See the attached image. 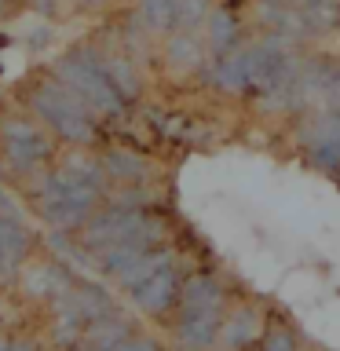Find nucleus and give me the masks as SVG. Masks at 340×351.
I'll return each mask as SVG.
<instances>
[{
    "label": "nucleus",
    "mask_w": 340,
    "mask_h": 351,
    "mask_svg": "<svg viewBox=\"0 0 340 351\" xmlns=\"http://www.w3.org/2000/svg\"><path fill=\"white\" fill-rule=\"evenodd\" d=\"M26 191L44 223L59 234H73L103 208L110 180L99 154H88V147H73L62 158H55L33 183H26Z\"/></svg>",
    "instance_id": "obj_1"
},
{
    "label": "nucleus",
    "mask_w": 340,
    "mask_h": 351,
    "mask_svg": "<svg viewBox=\"0 0 340 351\" xmlns=\"http://www.w3.org/2000/svg\"><path fill=\"white\" fill-rule=\"evenodd\" d=\"M22 106L66 147H95L99 117L51 70H37L22 84Z\"/></svg>",
    "instance_id": "obj_2"
},
{
    "label": "nucleus",
    "mask_w": 340,
    "mask_h": 351,
    "mask_svg": "<svg viewBox=\"0 0 340 351\" xmlns=\"http://www.w3.org/2000/svg\"><path fill=\"white\" fill-rule=\"evenodd\" d=\"M227 315V293L219 274L194 271L183 278L180 304L172 311V337L183 351H212L219 322Z\"/></svg>",
    "instance_id": "obj_3"
},
{
    "label": "nucleus",
    "mask_w": 340,
    "mask_h": 351,
    "mask_svg": "<svg viewBox=\"0 0 340 351\" xmlns=\"http://www.w3.org/2000/svg\"><path fill=\"white\" fill-rule=\"evenodd\" d=\"M59 158V139L29 110L0 114V169L11 180H37Z\"/></svg>",
    "instance_id": "obj_4"
},
{
    "label": "nucleus",
    "mask_w": 340,
    "mask_h": 351,
    "mask_svg": "<svg viewBox=\"0 0 340 351\" xmlns=\"http://www.w3.org/2000/svg\"><path fill=\"white\" fill-rule=\"evenodd\" d=\"M48 70L59 77V81L70 88V92L81 99V103L92 110L99 121H110V117H125L128 110V99L114 88V81L106 77V70L99 66V55L92 44H77V48L62 51Z\"/></svg>",
    "instance_id": "obj_5"
},
{
    "label": "nucleus",
    "mask_w": 340,
    "mask_h": 351,
    "mask_svg": "<svg viewBox=\"0 0 340 351\" xmlns=\"http://www.w3.org/2000/svg\"><path fill=\"white\" fill-rule=\"evenodd\" d=\"M183 278H186V274L180 271V256H175V260L165 263V267L154 271L150 278H143L136 289H128V296H132V304H136L143 315H150V318H172L175 304H180Z\"/></svg>",
    "instance_id": "obj_6"
},
{
    "label": "nucleus",
    "mask_w": 340,
    "mask_h": 351,
    "mask_svg": "<svg viewBox=\"0 0 340 351\" xmlns=\"http://www.w3.org/2000/svg\"><path fill=\"white\" fill-rule=\"evenodd\" d=\"M267 315H263L260 304L252 300H238L234 307H227L223 322H219L216 344L212 351H245L252 344H260L263 333H267Z\"/></svg>",
    "instance_id": "obj_7"
},
{
    "label": "nucleus",
    "mask_w": 340,
    "mask_h": 351,
    "mask_svg": "<svg viewBox=\"0 0 340 351\" xmlns=\"http://www.w3.org/2000/svg\"><path fill=\"white\" fill-rule=\"evenodd\" d=\"M51 307H55L59 318H70V322H77L81 329H88L110 311H117L114 296H110L106 289H99V285H88V282H73Z\"/></svg>",
    "instance_id": "obj_8"
},
{
    "label": "nucleus",
    "mask_w": 340,
    "mask_h": 351,
    "mask_svg": "<svg viewBox=\"0 0 340 351\" xmlns=\"http://www.w3.org/2000/svg\"><path fill=\"white\" fill-rule=\"evenodd\" d=\"M15 282L22 285L26 296H33V300H51L55 304L77 278L62 260H26V267L19 271Z\"/></svg>",
    "instance_id": "obj_9"
},
{
    "label": "nucleus",
    "mask_w": 340,
    "mask_h": 351,
    "mask_svg": "<svg viewBox=\"0 0 340 351\" xmlns=\"http://www.w3.org/2000/svg\"><path fill=\"white\" fill-rule=\"evenodd\" d=\"M33 245H37L33 230L22 223L19 216H4V213H0V282L19 278V271L26 267Z\"/></svg>",
    "instance_id": "obj_10"
},
{
    "label": "nucleus",
    "mask_w": 340,
    "mask_h": 351,
    "mask_svg": "<svg viewBox=\"0 0 340 351\" xmlns=\"http://www.w3.org/2000/svg\"><path fill=\"white\" fill-rule=\"evenodd\" d=\"M99 161H103L110 186H136V183L154 180V161L132 147H106L99 154Z\"/></svg>",
    "instance_id": "obj_11"
},
{
    "label": "nucleus",
    "mask_w": 340,
    "mask_h": 351,
    "mask_svg": "<svg viewBox=\"0 0 340 351\" xmlns=\"http://www.w3.org/2000/svg\"><path fill=\"white\" fill-rule=\"evenodd\" d=\"M136 333V326H132V318L128 315H121V311H110L103 315L99 322H92L84 329V337H81V351H117L125 340Z\"/></svg>",
    "instance_id": "obj_12"
},
{
    "label": "nucleus",
    "mask_w": 340,
    "mask_h": 351,
    "mask_svg": "<svg viewBox=\"0 0 340 351\" xmlns=\"http://www.w3.org/2000/svg\"><path fill=\"white\" fill-rule=\"evenodd\" d=\"M95 55H99V66L106 70V77L114 81V88L128 103H136L139 92H143V81H139V70L132 66V59L121 48H106V44H92Z\"/></svg>",
    "instance_id": "obj_13"
},
{
    "label": "nucleus",
    "mask_w": 340,
    "mask_h": 351,
    "mask_svg": "<svg viewBox=\"0 0 340 351\" xmlns=\"http://www.w3.org/2000/svg\"><path fill=\"white\" fill-rule=\"evenodd\" d=\"M139 22L150 33H172V26H175V0H139Z\"/></svg>",
    "instance_id": "obj_14"
},
{
    "label": "nucleus",
    "mask_w": 340,
    "mask_h": 351,
    "mask_svg": "<svg viewBox=\"0 0 340 351\" xmlns=\"http://www.w3.org/2000/svg\"><path fill=\"white\" fill-rule=\"evenodd\" d=\"M208 44H212L219 55H227L238 44V22L227 8H219V11L208 15Z\"/></svg>",
    "instance_id": "obj_15"
},
{
    "label": "nucleus",
    "mask_w": 340,
    "mask_h": 351,
    "mask_svg": "<svg viewBox=\"0 0 340 351\" xmlns=\"http://www.w3.org/2000/svg\"><path fill=\"white\" fill-rule=\"evenodd\" d=\"M165 55H169V66H175V70H197V66H202V48H197V40L183 29L169 40Z\"/></svg>",
    "instance_id": "obj_16"
},
{
    "label": "nucleus",
    "mask_w": 340,
    "mask_h": 351,
    "mask_svg": "<svg viewBox=\"0 0 340 351\" xmlns=\"http://www.w3.org/2000/svg\"><path fill=\"white\" fill-rule=\"evenodd\" d=\"M245 351H300V340H296V333L285 322H271L260 344H252Z\"/></svg>",
    "instance_id": "obj_17"
},
{
    "label": "nucleus",
    "mask_w": 340,
    "mask_h": 351,
    "mask_svg": "<svg viewBox=\"0 0 340 351\" xmlns=\"http://www.w3.org/2000/svg\"><path fill=\"white\" fill-rule=\"evenodd\" d=\"M117 351H165V348H161L154 337H147V333H132V337L125 340V344L117 348Z\"/></svg>",
    "instance_id": "obj_18"
},
{
    "label": "nucleus",
    "mask_w": 340,
    "mask_h": 351,
    "mask_svg": "<svg viewBox=\"0 0 340 351\" xmlns=\"http://www.w3.org/2000/svg\"><path fill=\"white\" fill-rule=\"evenodd\" d=\"M8 351H40V348L29 337H15V340H8Z\"/></svg>",
    "instance_id": "obj_19"
},
{
    "label": "nucleus",
    "mask_w": 340,
    "mask_h": 351,
    "mask_svg": "<svg viewBox=\"0 0 340 351\" xmlns=\"http://www.w3.org/2000/svg\"><path fill=\"white\" fill-rule=\"evenodd\" d=\"M48 40H51V29H48V26H40V33H33L26 44H29V48H44Z\"/></svg>",
    "instance_id": "obj_20"
},
{
    "label": "nucleus",
    "mask_w": 340,
    "mask_h": 351,
    "mask_svg": "<svg viewBox=\"0 0 340 351\" xmlns=\"http://www.w3.org/2000/svg\"><path fill=\"white\" fill-rule=\"evenodd\" d=\"M19 11V0H0V19H11Z\"/></svg>",
    "instance_id": "obj_21"
},
{
    "label": "nucleus",
    "mask_w": 340,
    "mask_h": 351,
    "mask_svg": "<svg viewBox=\"0 0 340 351\" xmlns=\"http://www.w3.org/2000/svg\"><path fill=\"white\" fill-rule=\"evenodd\" d=\"M73 4H81V8H88V4H99V0H73Z\"/></svg>",
    "instance_id": "obj_22"
},
{
    "label": "nucleus",
    "mask_w": 340,
    "mask_h": 351,
    "mask_svg": "<svg viewBox=\"0 0 340 351\" xmlns=\"http://www.w3.org/2000/svg\"><path fill=\"white\" fill-rule=\"evenodd\" d=\"M0 351H8V337H0Z\"/></svg>",
    "instance_id": "obj_23"
}]
</instances>
